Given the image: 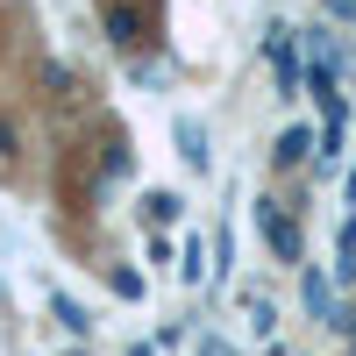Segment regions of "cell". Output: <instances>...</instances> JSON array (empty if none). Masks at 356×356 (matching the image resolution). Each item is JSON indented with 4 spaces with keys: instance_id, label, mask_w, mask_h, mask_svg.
Segmentation results:
<instances>
[{
    "instance_id": "11",
    "label": "cell",
    "mask_w": 356,
    "mask_h": 356,
    "mask_svg": "<svg viewBox=\"0 0 356 356\" xmlns=\"http://www.w3.org/2000/svg\"><path fill=\"white\" fill-rule=\"evenodd\" d=\"M43 86H50L57 100H72V72H65V65H50V72H43Z\"/></svg>"
},
{
    "instance_id": "14",
    "label": "cell",
    "mask_w": 356,
    "mask_h": 356,
    "mask_svg": "<svg viewBox=\"0 0 356 356\" xmlns=\"http://www.w3.org/2000/svg\"><path fill=\"white\" fill-rule=\"evenodd\" d=\"M0 157H15V129L8 122H0Z\"/></svg>"
},
{
    "instance_id": "16",
    "label": "cell",
    "mask_w": 356,
    "mask_h": 356,
    "mask_svg": "<svg viewBox=\"0 0 356 356\" xmlns=\"http://www.w3.org/2000/svg\"><path fill=\"white\" fill-rule=\"evenodd\" d=\"M349 207H356V171H349Z\"/></svg>"
},
{
    "instance_id": "6",
    "label": "cell",
    "mask_w": 356,
    "mask_h": 356,
    "mask_svg": "<svg viewBox=\"0 0 356 356\" xmlns=\"http://www.w3.org/2000/svg\"><path fill=\"white\" fill-rule=\"evenodd\" d=\"M50 307H57V321H65V328H72V335H86V328H93V321H86V307L72 300V292H57V300H50Z\"/></svg>"
},
{
    "instance_id": "4",
    "label": "cell",
    "mask_w": 356,
    "mask_h": 356,
    "mask_svg": "<svg viewBox=\"0 0 356 356\" xmlns=\"http://www.w3.org/2000/svg\"><path fill=\"white\" fill-rule=\"evenodd\" d=\"M271 157H278V164H307V157H321V143H314V129H285Z\"/></svg>"
},
{
    "instance_id": "13",
    "label": "cell",
    "mask_w": 356,
    "mask_h": 356,
    "mask_svg": "<svg viewBox=\"0 0 356 356\" xmlns=\"http://www.w3.org/2000/svg\"><path fill=\"white\" fill-rule=\"evenodd\" d=\"M328 15H342V22H356V0H328Z\"/></svg>"
},
{
    "instance_id": "1",
    "label": "cell",
    "mask_w": 356,
    "mask_h": 356,
    "mask_svg": "<svg viewBox=\"0 0 356 356\" xmlns=\"http://www.w3.org/2000/svg\"><path fill=\"white\" fill-rule=\"evenodd\" d=\"M257 228H264V243H271L285 264H300V257H307V250H300V228L278 214V200H257Z\"/></svg>"
},
{
    "instance_id": "8",
    "label": "cell",
    "mask_w": 356,
    "mask_h": 356,
    "mask_svg": "<svg viewBox=\"0 0 356 356\" xmlns=\"http://www.w3.org/2000/svg\"><path fill=\"white\" fill-rule=\"evenodd\" d=\"M207 271H214V264H207V250H200V243H186V264H178V278H186V285H200Z\"/></svg>"
},
{
    "instance_id": "15",
    "label": "cell",
    "mask_w": 356,
    "mask_h": 356,
    "mask_svg": "<svg viewBox=\"0 0 356 356\" xmlns=\"http://www.w3.org/2000/svg\"><path fill=\"white\" fill-rule=\"evenodd\" d=\"M129 356H157V349H150V342H136V349H129Z\"/></svg>"
},
{
    "instance_id": "3",
    "label": "cell",
    "mask_w": 356,
    "mask_h": 356,
    "mask_svg": "<svg viewBox=\"0 0 356 356\" xmlns=\"http://www.w3.org/2000/svg\"><path fill=\"white\" fill-rule=\"evenodd\" d=\"M107 43H114V50H136V43H143V15L122 8V0L107 8Z\"/></svg>"
},
{
    "instance_id": "5",
    "label": "cell",
    "mask_w": 356,
    "mask_h": 356,
    "mask_svg": "<svg viewBox=\"0 0 356 356\" xmlns=\"http://www.w3.org/2000/svg\"><path fill=\"white\" fill-rule=\"evenodd\" d=\"M271 72H278V86H292V29L285 22L271 29Z\"/></svg>"
},
{
    "instance_id": "12",
    "label": "cell",
    "mask_w": 356,
    "mask_h": 356,
    "mask_svg": "<svg viewBox=\"0 0 356 356\" xmlns=\"http://www.w3.org/2000/svg\"><path fill=\"white\" fill-rule=\"evenodd\" d=\"M193 356H235V349H228L221 335H200V349H193Z\"/></svg>"
},
{
    "instance_id": "10",
    "label": "cell",
    "mask_w": 356,
    "mask_h": 356,
    "mask_svg": "<svg viewBox=\"0 0 356 356\" xmlns=\"http://www.w3.org/2000/svg\"><path fill=\"white\" fill-rule=\"evenodd\" d=\"M143 207H150V221H157V228H164V221H178V200H171V193H150Z\"/></svg>"
},
{
    "instance_id": "9",
    "label": "cell",
    "mask_w": 356,
    "mask_h": 356,
    "mask_svg": "<svg viewBox=\"0 0 356 356\" xmlns=\"http://www.w3.org/2000/svg\"><path fill=\"white\" fill-rule=\"evenodd\" d=\"M178 143H186V164H200V171H207V136H200L193 122H178Z\"/></svg>"
},
{
    "instance_id": "7",
    "label": "cell",
    "mask_w": 356,
    "mask_h": 356,
    "mask_svg": "<svg viewBox=\"0 0 356 356\" xmlns=\"http://www.w3.org/2000/svg\"><path fill=\"white\" fill-rule=\"evenodd\" d=\"M335 271H342V285H356V214L342 221V264H335Z\"/></svg>"
},
{
    "instance_id": "2",
    "label": "cell",
    "mask_w": 356,
    "mask_h": 356,
    "mask_svg": "<svg viewBox=\"0 0 356 356\" xmlns=\"http://www.w3.org/2000/svg\"><path fill=\"white\" fill-rule=\"evenodd\" d=\"M300 300H307V314H314V321H328V328H342V307H335V285L321 278V271H307V278H300Z\"/></svg>"
}]
</instances>
